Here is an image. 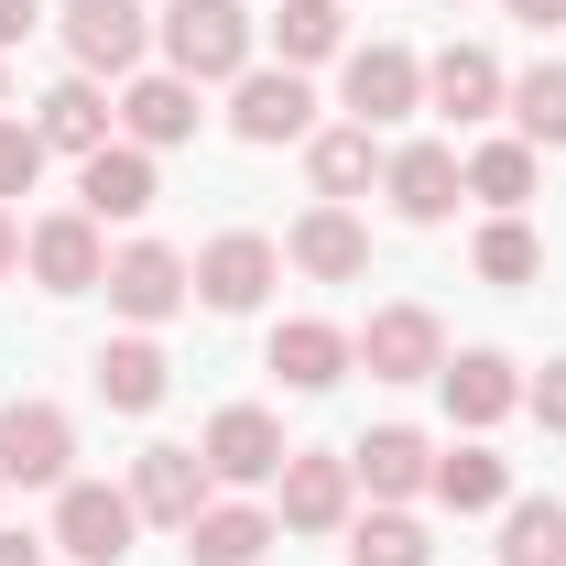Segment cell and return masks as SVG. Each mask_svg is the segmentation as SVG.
Returning a JSON list of instances; mask_svg holds the SVG:
<instances>
[{"mask_svg": "<svg viewBox=\"0 0 566 566\" xmlns=\"http://www.w3.org/2000/svg\"><path fill=\"white\" fill-rule=\"evenodd\" d=\"M424 98H436V120H458V132H469V120H491L501 98H512V76H501L480 44H447V55L424 66Z\"/></svg>", "mask_w": 566, "mask_h": 566, "instance_id": "e0dca14e", "label": "cell"}, {"mask_svg": "<svg viewBox=\"0 0 566 566\" xmlns=\"http://www.w3.org/2000/svg\"><path fill=\"white\" fill-rule=\"evenodd\" d=\"M109 120H120V109L98 98V76H66V87H44V109H33L44 153H76V164H87V153L109 142Z\"/></svg>", "mask_w": 566, "mask_h": 566, "instance_id": "603a6c76", "label": "cell"}, {"mask_svg": "<svg viewBox=\"0 0 566 566\" xmlns=\"http://www.w3.org/2000/svg\"><path fill=\"white\" fill-rule=\"evenodd\" d=\"M283 251H294V273H316V283H359L370 273V229H359L349 208H305Z\"/></svg>", "mask_w": 566, "mask_h": 566, "instance_id": "ffe728a7", "label": "cell"}, {"mask_svg": "<svg viewBox=\"0 0 566 566\" xmlns=\"http://www.w3.org/2000/svg\"><path fill=\"white\" fill-rule=\"evenodd\" d=\"M436 381H447V415H458V424H501L512 403H523V370H512L501 349H458Z\"/></svg>", "mask_w": 566, "mask_h": 566, "instance_id": "44dd1931", "label": "cell"}, {"mask_svg": "<svg viewBox=\"0 0 566 566\" xmlns=\"http://www.w3.org/2000/svg\"><path fill=\"white\" fill-rule=\"evenodd\" d=\"M164 392H175V359L153 349V338H109L98 349V403L109 415H153Z\"/></svg>", "mask_w": 566, "mask_h": 566, "instance_id": "cb8c5ba5", "label": "cell"}, {"mask_svg": "<svg viewBox=\"0 0 566 566\" xmlns=\"http://www.w3.org/2000/svg\"><path fill=\"white\" fill-rule=\"evenodd\" d=\"M424 491L447 501V512H501V501H512V469H501L491 447H458V458H436Z\"/></svg>", "mask_w": 566, "mask_h": 566, "instance_id": "83f0119b", "label": "cell"}, {"mask_svg": "<svg viewBox=\"0 0 566 566\" xmlns=\"http://www.w3.org/2000/svg\"><path fill=\"white\" fill-rule=\"evenodd\" d=\"M273 44H283V66L305 76V66H327V55L349 44V11H338V0H283V11H273Z\"/></svg>", "mask_w": 566, "mask_h": 566, "instance_id": "d4e9b609", "label": "cell"}, {"mask_svg": "<svg viewBox=\"0 0 566 566\" xmlns=\"http://www.w3.org/2000/svg\"><path fill=\"white\" fill-rule=\"evenodd\" d=\"M349 469H359V491H370V501H415L424 480H436V447H424L415 424H370V436L349 447Z\"/></svg>", "mask_w": 566, "mask_h": 566, "instance_id": "ac0fdd59", "label": "cell"}, {"mask_svg": "<svg viewBox=\"0 0 566 566\" xmlns=\"http://www.w3.org/2000/svg\"><path fill=\"white\" fill-rule=\"evenodd\" d=\"M349 359H359L349 327H327V316H283V327H273V381H283V392H327Z\"/></svg>", "mask_w": 566, "mask_h": 566, "instance_id": "d6986e66", "label": "cell"}, {"mask_svg": "<svg viewBox=\"0 0 566 566\" xmlns=\"http://www.w3.org/2000/svg\"><path fill=\"white\" fill-rule=\"evenodd\" d=\"M22 262H33V283H44V294H87V283L109 273V251H98V218H87V208L33 218V229H22Z\"/></svg>", "mask_w": 566, "mask_h": 566, "instance_id": "9c48e42d", "label": "cell"}, {"mask_svg": "<svg viewBox=\"0 0 566 566\" xmlns=\"http://www.w3.org/2000/svg\"><path fill=\"white\" fill-rule=\"evenodd\" d=\"M208 458H197V447H142L132 458V512L142 523H175V534H186V523H197V512H208Z\"/></svg>", "mask_w": 566, "mask_h": 566, "instance_id": "8fae6325", "label": "cell"}, {"mask_svg": "<svg viewBox=\"0 0 566 566\" xmlns=\"http://www.w3.org/2000/svg\"><path fill=\"white\" fill-rule=\"evenodd\" d=\"M349 501H359L349 458H327V447H294V458H283V523H294V534H338Z\"/></svg>", "mask_w": 566, "mask_h": 566, "instance_id": "4fadbf2b", "label": "cell"}, {"mask_svg": "<svg viewBox=\"0 0 566 566\" xmlns=\"http://www.w3.org/2000/svg\"><path fill=\"white\" fill-rule=\"evenodd\" d=\"M153 197H164V186H153V153H142V142H98V153L76 164V208L98 218V229H109V218H153Z\"/></svg>", "mask_w": 566, "mask_h": 566, "instance_id": "5bb4252c", "label": "cell"}, {"mask_svg": "<svg viewBox=\"0 0 566 566\" xmlns=\"http://www.w3.org/2000/svg\"><path fill=\"white\" fill-rule=\"evenodd\" d=\"M33 175H44V132L33 120H0V197H33Z\"/></svg>", "mask_w": 566, "mask_h": 566, "instance_id": "d6a6232c", "label": "cell"}, {"mask_svg": "<svg viewBox=\"0 0 566 566\" xmlns=\"http://www.w3.org/2000/svg\"><path fill=\"white\" fill-rule=\"evenodd\" d=\"M98 283H109V305H120L132 327H164V316L197 294V262H175L164 240H132V251H109V273H98Z\"/></svg>", "mask_w": 566, "mask_h": 566, "instance_id": "5b68a950", "label": "cell"}, {"mask_svg": "<svg viewBox=\"0 0 566 566\" xmlns=\"http://www.w3.org/2000/svg\"><path fill=\"white\" fill-rule=\"evenodd\" d=\"M186 556H197V566H262V556H273V512H251V501H208V512L186 523Z\"/></svg>", "mask_w": 566, "mask_h": 566, "instance_id": "7402d4cb", "label": "cell"}, {"mask_svg": "<svg viewBox=\"0 0 566 566\" xmlns=\"http://www.w3.org/2000/svg\"><path fill=\"white\" fill-rule=\"evenodd\" d=\"M381 197L415 218V229H436V218H458L469 175H458V153H447V142H403V153L381 164Z\"/></svg>", "mask_w": 566, "mask_h": 566, "instance_id": "9a60e30c", "label": "cell"}, {"mask_svg": "<svg viewBox=\"0 0 566 566\" xmlns=\"http://www.w3.org/2000/svg\"><path fill=\"white\" fill-rule=\"evenodd\" d=\"M66 55L76 76H142V44H153V22H142L132 0H66Z\"/></svg>", "mask_w": 566, "mask_h": 566, "instance_id": "8992f818", "label": "cell"}, {"mask_svg": "<svg viewBox=\"0 0 566 566\" xmlns=\"http://www.w3.org/2000/svg\"><path fill=\"white\" fill-rule=\"evenodd\" d=\"M469 262H480V283H534V273H545V240H534L523 218H491Z\"/></svg>", "mask_w": 566, "mask_h": 566, "instance_id": "1f68e13d", "label": "cell"}, {"mask_svg": "<svg viewBox=\"0 0 566 566\" xmlns=\"http://www.w3.org/2000/svg\"><path fill=\"white\" fill-rule=\"evenodd\" d=\"M0 566H44V545L33 534H0Z\"/></svg>", "mask_w": 566, "mask_h": 566, "instance_id": "74e56055", "label": "cell"}, {"mask_svg": "<svg viewBox=\"0 0 566 566\" xmlns=\"http://www.w3.org/2000/svg\"><path fill=\"white\" fill-rule=\"evenodd\" d=\"M338 98H349V120H359V132H381V120L424 109V66L403 55V44H359L349 66H338Z\"/></svg>", "mask_w": 566, "mask_h": 566, "instance_id": "30bf717a", "label": "cell"}, {"mask_svg": "<svg viewBox=\"0 0 566 566\" xmlns=\"http://www.w3.org/2000/svg\"><path fill=\"white\" fill-rule=\"evenodd\" d=\"M33 11H44V0H0V55H11V44L33 33Z\"/></svg>", "mask_w": 566, "mask_h": 566, "instance_id": "e575fe53", "label": "cell"}, {"mask_svg": "<svg viewBox=\"0 0 566 566\" xmlns=\"http://www.w3.org/2000/svg\"><path fill=\"white\" fill-rule=\"evenodd\" d=\"M305 175H316V197H327V208H349L359 186H370V175H381V153H370V132H316V153H305Z\"/></svg>", "mask_w": 566, "mask_h": 566, "instance_id": "4316f807", "label": "cell"}, {"mask_svg": "<svg viewBox=\"0 0 566 566\" xmlns=\"http://www.w3.org/2000/svg\"><path fill=\"white\" fill-rule=\"evenodd\" d=\"M273 240H262V229H218L208 251H197V294H208L218 316H251V305H262V294H273Z\"/></svg>", "mask_w": 566, "mask_h": 566, "instance_id": "7c38bea8", "label": "cell"}, {"mask_svg": "<svg viewBox=\"0 0 566 566\" xmlns=\"http://www.w3.org/2000/svg\"><path fill=\"white\" fill-rule=\"evenodd\" d=\"M142 534L132 491H109V480H66V501H55V545H66L76 566H120Z\"/></svg>", "mask_w": 566, "mask_h": 566, "instance_id": "7a4b0ae2", "label": "cell"}, {"mask_svg": "<svg viewBox=\"0 0 566 566\" xmlns=\"http://www.w3.org/2000/svg\"><path fill=\"white\" fill-rule=\"evenodd\" d=\"M164 66L186 76V87L251 76V11H240V0H175V11H164Z\"/></svg>", "mask_w": 566, "mask_h": 566, "instance_id": "6da1fadb", "label": "cell"}, {"mask_svg": "<svg viewBox=\"0 0 566 566\" xmlns=\"http://www.w3.org/2000/svg\"><path fill=\"white\" fill-rule=\"evenodd\" d=\"M197 458H208L218 491H262V480H283V458H294V447H283V424L262 415V403H229V415L208 424V447H197Z\"/></svg>", "mask_w": 566, "mask_h": 566, "instance_id": "3957f363", "label": "cell"}, {"mask_svg": "<svg viewBox=\"0 0 566 566\" xmlns=\"http://www.w3.org/2000/svg\"><path fill=\"white\" fill-rule=\"evenodd\" d=\"M512 120H523L534 153H556V142H566V66H523V76H512Z\"/></svg>", "mask_w": 566, "mask_h": 566, "instance_id": "f546056e", "label": "cell"}, {"mask_svg": "<svg viewBox=\"0 0 566 566\" xmlns=\"http://www.w3.org/2000/svg\"><path fill=\"white\" fill-rule=\"evenodd\" d=\"M458 175H469V197H491V208L512 218V208H523V197H534V175H545V164H534V142L512 132V142H480V153H469Z\"/></svg>", "mask_w": 566, "mask_h": 566, "instance_id": "484cf974", "label": "cell"}, {"mask_svg": "<svg viewBox=\"0 0 566 566\" xmlns=\"http://www.w3.org/2000/svg\"><path fill=\"white\" fill-rule=\"evenodd\" d=\"M229 87H240V98H229V132L240 142H262V153H273V142H305L316 87H305L294 66H251V76H229Z\"/></svg>", "mask_w": 566, "mask_h": 566, "instance_id": "ba28073f", "label": "cell"}, {"mask_svg": "<svg viewBox=\"0 0 566 566\" xmlns=\"http://www.w3.org/2000/svg\"><path fill=\"white\" fill-rule=\"evenodd\" d=\"M349 566H424V523L381 501L370 523H349Z\"/></svg>", "mask_w": 566, "mask_h": 566, "instance_id": "4dcf8cb0", "label": "cell"}, {"mask_svg": "<svg viewBox=\"0 0 566 566\" xmlns=\"http://www.w3.org/2000/svg\"><path fill=\"white\" fill-rule=\"evenodd\" d=\"M0 273H22V218L0 208Z\"/></svg>", "mask_w": 566, "mask_h": 566, "instance_id": "8d00e7d4", "label": "cell"}, {"mask_svg": "<svg viewBox=\"0 0 566 566\" xmlns=\"http://www.w3.org/2000/svg\"><path fill=\"white\" fill-rule=\"evenodd\" d=\"M501 11H512V22H534V33H545V22H566V0H501Z\"/></svg>", "mask_w": 566, "mask_h": 566, "instance_id": "d590c367", "label": "cell"}, {"mask_svg": "<svg viewBox=\"0 0 566 566\" xmlns=\"http://www.w3.org/2000/svg\"><path fill=\"white\" fill-rule=\"evenodd\" d=\"M66 458H76V424L55 415V403H0V480L66 491Z\"/></svg>", "mask_w": 566, "mask_h": 566, "instance_id": "52a82bcc", "label": "cell"}, {"mask_svg": "<svg viewBox=\"0 0 566 566\" xmlns=\"http://www.w3.org/2000/svg\"><path fill=\"white\" fill-rule=\"evenodd\" d=\"M120 142H142V153H175V142H197V87L164 66V76H132L120 87Z\"/></svg>", "mask_w": 566, "mask_h": 566, "instance_id": "2e32d148", "label": "cell"}, {"mask_svg": "<svg viewBox=\"0 0 566 566\" xmlns=\"http://www.w3.org/2000/svg\"><path fill=\"white\" fill-rule=\"evenodd\" d=\"M523 403L545 415V436H566V359H545V381H523Z\"/></svg>", "mask_w": 566, "mask_h": 566, "instance_id": "836d02e7", "label": "cell"}, {"mask_svg": "<svg viewBox=\"0 0 566 566\" xmlns=\"http://www.w3.org/2000/svg\"><path fill=\"white\" fill-rule=\"evenodd\" d=\"M501 566H566V501H512L501 512Z\"/></svg>", "mask_w": 566, "mask_h": 566, "instance_id": "f1b7e54d", "label": "cell"}, {"mask_svg": "<svg viewBox=\"0 0 566 566\" xmlns=\"http://www.w3.org/2000/svg\"><path fill=\"white\" fill-rule=\"evenodd\" d=\"M349 349H359V370H370V381H436V370H447V327H436L424 305H381Z\"/></svg>", "mask_w": 566, "mask_h": 566, "instance_id": "277c9868", "label": "cell"}]
</instances>
